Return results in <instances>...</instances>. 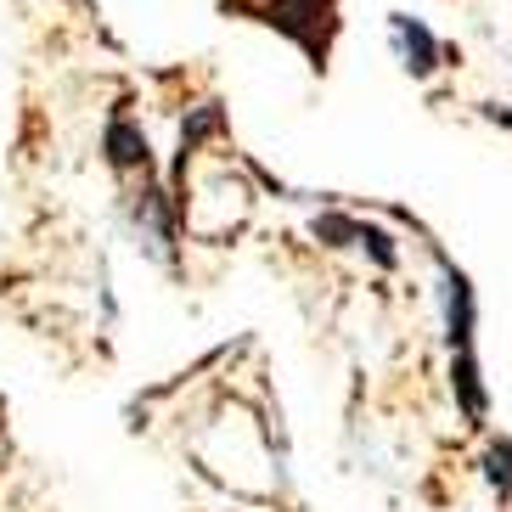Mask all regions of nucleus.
<instances>
[{
    "label": "nucleus",
    "instance_id": "nucleus-3",
    "mask_svg": "<svg viewBox=\"0 0 512 512\" xmlns=\"http://www.w3.org/2000/svg\"><path fill=\"white\" fill-rule=\"evenodd\" d=\"M107 158H113V164L119 169H130V164H147V141L136 136V130H130V124H113V130H107Z\"/></svg>",
    "mask_w": 512,
    "mask_h": 512
},
{
    "label": "nucleus",
    "instance_id": "nucleus-4",
    "mask_svg": "<svg viewBox=\"0 0 512 512\" xmlns=\"http://www.w3.org/2000/svg\"><path fill=\"white\" fill-rule=\"evenodd\" d=\"M394 40H400V51H417V74H428V68H434V40H428V34H422V23H411V17H394Z\"/></svg>",
    "mask_w": 512,
    "mask_h": 512
},
{
    "label": "nucleus",
    "instance_id": "nucleus-2",
    "mask_svg": "<svg viewBox=\"0 0 512 512\" xmlns=\"http://www.w3.org/2000/svg\"><path fill=\"white\" fill-rule=\"evenodd\" d=\"M479 467H484V484L507 501L512 496V439H490V445H484V456H479Z\"/></svg>",
    "mask_w": 512,
    "mask_h": 512
},
{
    "label": "nucleus",
    "instance_id": "nucleus-1",
    "mask_svg": "<svg viewBox=\"0 0 512 512\" xmlns=\"http://www.w3.org/2000/svg\"><path fill=\"white\" fill-rule=\"evenodd\" d=\"M451 389H456V406H462L467 422H484L490 400H484V383H479V366H473V349H462L451 361Z\"/></svg>",
    "mask_w": 512,
    "mask_h": 512
}]
</instances>
